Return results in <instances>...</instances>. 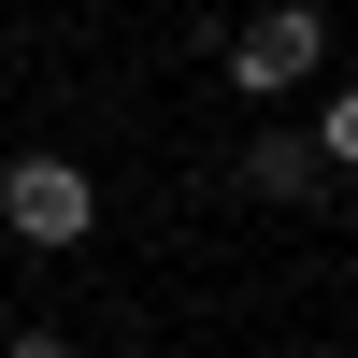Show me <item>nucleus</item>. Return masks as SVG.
Returning a JSON list of instances; mask_svg holds the SVG:
<instances>
[{
  "label": "nucleus",
  "instance_id": "1",
  "mask_svg": "<svg viewBox=\"0 0 358 358\" xmlns=\"http://www.w3.org/2000/svg\"><path fill=\"white\" fill-rule=\"evenodd\" d=\"M315 57H330V15H315V0H273V15H244V29H229V86H244V101L315 86Z\"/></svg>",
  "mask_w": 358,
  "mask_h": 358
},
{
  "label": "nucleus",
  "instance_id": "2",
  "mask_svg": "<svg viewBox=\"0 0 358 358\" xmlns=\"http://www.w3.org/2000/svg\"><path fill=\"white\" fill-rule=\"evenodd\" d=\"M0 229H15V244H86V229H101V187H86L72 158H0Z\"/></svg>",
  "mask_w": 358,
  "mask_h": 358
},
{
  "label": "nucleus",
  "instance_id": "3",
  "mask_svg": "<svg viewBox=\"0 0 358 358\" xmlns=\"http://www.w3.org/2000/svg\"><path fill=\"white\" fill-rule=\"evenodd\" d=\"M315 172H330V158H315L301 129H258V143H244V187H258V201H301Z\"/></svg>",
  "mask_w": 358,
  "mask_h": 358
},
{
  "label": "nucleus",
  "instance_id": "4",
  "mask_svg": "<svg viewBox=\"0 0 358 358\" xmlns=\"http://www.w3.org/2000/svg\"><path fill=\"white\" fill-rule=\"evenodd\" d=\"M315 158H330V172H358V86H330V115H315Z\"/></svg>",
  "mask_w": 358,
  "mask_h": 358
},
{
  "label": "nucleus",
  "instance_id": "5",
  "mask_svg": "<svg viewBox=\"0 0 358 358\" xmlns=\"http://www.w3.org/2000/svg\"><path fill=\"white\" fill-rule=\"evenodd\" d=\"M0 358H72V330H15V344H0Z\"/></svg>",
  "mask_w": 358,
  "mask_h": 358
}]
</instances>
